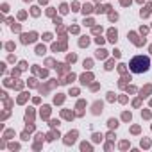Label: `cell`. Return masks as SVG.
<instances>
[{
	"label": "cell",
	"instance_id": "obj_1",
	"mask_svg": "<svg viewBox=\"0 0 152 152\" xmlns=\"http://www.w3.org/2000/svg\"><path fill=\"white\" fill-rule=\"evenodd\" d=\"M131 70L132 72H136V73H141V72H147L148 70V66H150V61H148V57H143V56H136L132 61H131Z\"/></svg>",
	"mask_w": 152,
	"mask_h": 152
}]
</instances>
